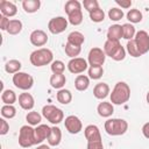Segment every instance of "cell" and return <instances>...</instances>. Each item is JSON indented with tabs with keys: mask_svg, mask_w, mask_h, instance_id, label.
<instances>
[{
	"mask_svg": "<svg viewBox=\"0 0 149 149\" xmlns=\"http://www.w3.org/2000/svg\"><path fill=\"white\" fill-rule=\"evenodd\" d=\"M111 102L114 105H123L130 98V87L125 81H118L109 94Z\"/></svg>",
	"mask_w": 149,
	"mask_h": 149,
	"instance_id": "6da1fadb",
	"label": "cell"
},
{
	"mask_svg": "<svg viewBox=\"0 0 149 149\" xmlns=\"http://www.w3.org/2000/svg\"><path fill=\"white\" fill-rule=\"evenodd\" d=\"M64 10L68 14V21L72 26H79L83 22L81 3L78 0H69L65 2Z\"/></svg>",
	"mask_w": 149,
	"mask_h": 149,
	"instance_id": "7a4b0ae2",
	"label": "cell"
},
{
	"mask_svg": "<svg viewBox=\"0 0 149 149\" xmlns=\"http://www.w3.org/2000/svg\"><path fill=\"white\" fill-rule=\"evenodd\" d=\"M54 55L52 51L48 48H41L37 49L35 51H33L29 56V61L34 66H44L48 65L50 63H52L54 61Z\"/></svg>",
	"mask_w": 149,
	"mask_h": 149,
	"instance_id": "3957f363",
	"label": "cell"
},
{
	"mask_svg": "<svg viewBox=\"0 0 149 149\" xmlns=\"http://www.w3.org/2000/svg\"><path fill=\"white\" fill-rule=\"evenodd\" d=\"M104 52L106 56L111 57L112 59L119 62L125 59L126 57V50L120 44V41H111L107 40L104 44Z\"/></svg>",
	"mask_w": 149,
	"mask_h": 149,
	"instance_id": "277c9868",
	"label": "cell"
},
{
	"mask_svg": "<svg viewBox=\"0 0 149 149\" xmlns=\"http://www.w3.org/2000/svg\"><path fill=\"white\" fill-rule=\"evenodd\" d=\"M128 129V123L123 119H108L105 122V130L108 135H123Z\"/></svg>",
	"mask_w": 149,
	"mask_h": 149,
	"instance_id": "5b68a950",
	"label": "cell"
},
{
	"mask_svg": "<svg viewBox=\"0 0 149 149\" xmlns=\"http://www.w3.org/2000/svg\"><path fill=\"white\" fill-rule=\"evenodd\" d=\"M19 144L22 148H29L36 144L35 129L31 126H22L19 132Z\"/></svg>",
	"mask_w": 149,
	"mask_h": 149,
	"instance_id": "8992f818",
	"label": "cell"
},
{
	"mask_svg": "<svg viewBox=\"0 0 149 149\" xmlns=\"http://www.w3.org/2000/svg\"><path fill=\"white\" fill-rule=\"evenodd\" d=\"M42 115L52 125H58L64 119V113L61 108L54 105H45L42 108Z\"/></svg>",
	"mask_w": 149,
	"mask_h": 149,
	"instance_id": "52a82bcc",
	"label": "cell"
},
{
	"mask_svg": "<svg viewBox=\"0 0 149 149\" xmlns=\"http://www.w3.org/2000/svg\"><path fill=\"white\" fill-rule=\"evenodd\" d=\"M13 84L20 88V90H23V91H28L33 87L34 85V78L33 76H30L29 73H26V72H17L15 74H13Z\"/></svg>",
	"mask_w": 149,
	"mask_h": 149,
	"instance_id": "ba28073f",
	"label": "cell"
},
{
	"mask_svg": "<svg viewBox=\"0 0 149 149\" xmlns=\"http://www.w3.org/2000/svg\"><path fill=\"white\" fill-rule=\"evenodd\" d=\"M68 19H65L64 16H56V17H52L49 23H48V29L51 34H61L63 33L66 28H68Z\"/></svg>",
	"mask_w": 149,
	"mask_h": 149,
	"instance_id": "9c48e42d",
	"label": "cell"
},
{
	"mask_svg": "<svg viewBox=\"0 0 149 149\" xmlns=\"http://www.w3.org/2000/svg\"><path fill=\"white\" fill-rule=\"evenodd\" d=\"M105 59H106V55L104 50L98 47L92 48L87 56V62L90 66H102V64L105 63Z\"/></svg>",
	"mask_w": 149,
	"mask_h": 149,
	"instance_id": "30bf717a",
	"label": "cell"
},
{
	"mask_svg": "<svg viewBox=\"0 0 149 149\" xmlns=\"http://www.w3.org/2000/svg\"><path fill=\"white\" fill-rule=\"evenodd\" d=\"M134 41L141 55H144L149 51V34L146 30H139L135 34Z\"/></svg>",
	"mask_w": 149,
	"mask_h": 149,
	"instance_id": "8fae6325",
	"label": "cell"
},
{
	"mask_svg": "<svg viewBox=\"0 0 149 149\" xmlns=\"http://www.w3.org/2000/svg\"><path fill=\"white\" fill-rule=\"evenodd\" d=\"M87 66H88V64H87L86 59H84L81 57L71 58L69 61V63H68V70L71 73H74V74H78V73L84 72L87 69Z\"/></svg>",
	"mask_w": 149,
	"mask_h": 149,
	"instance_id": "7c38bea8",
	"label": "cell"
},
{
	"mask_svg": "<svg viewBox=\"0 0 149 149\" xmlns=\"http://www.w3.org/2000/svg\"><path fill=\"white\" fill-rule=\"evenodd\" d=\"M64 126H65L66 130L70 134H78L83 129V123H81L80 119L78 116H76V115L66 116L65 121H64Z\"/></svg>",
	"mask_w": 149,
	"mask_h": 149,
	"instance_id": "4fadbf2b",
	"label": "cell"
},
{
	"mask_svg": "<svg viewBox=\"0 0 149 149\" xmlns=\"http://www.w3.org/2000/svg\"><path fill=\"white\" fill-rule=\"evenodd\" d=\"M30 43L35 47H43L44 44H47L48 42V35L45 31L41 30V29H36L34 31H31L30 36H29Z\"/></svg>",
	"mask_w": 149,
	"mask_h": 149,
	"instance_id": "5bb4252c",
	"label": "cell"
},
{
	"mask_svg": "<svg viewBox=\"0 0 149 149\" xmlns=\"http://www.w3.org/2000/svg\"><path fill=\"white\" fill-rule=\"evenodd\" d=\"M0 12H1V15L6 16V17H12V16L16 15L17 8H16L15 3H13L12 1L1 0L0 1Z\"/></svg>",
	"mask_w": 149,
	"mask_h": 149,
	"instance_id": "9a60e30c",
	"label": "cell"
},
{
	"mask_svg": "<svg viewBox=\"0 0 149 149\" xmlns=\"http://www.w3.org/2000/svg\"><path fill=\"white\" fill-rule=\"evenodd\" d=\"M19 105L21 106V108L26 109V111H30L33 109L34 105H35V100L34 97L28 93V92H23L19 95Z\"/></svg>",
	"mask_w": 149,
	"mask_h": 149,
	"instance_id": "2e32d148",
	"label": "cell"
},
{
	"mask_svg": "<svg viewBox=\"0 0 149 149\" xmlns=\"http://www.w3.org/2000/svg\"><path fill=\"white\" fill-rule=\"evenodd\" d=\"M84 134H85V137H86L87 142L101 140L100 130H99V128L95 125H88V126H86L85 129H84Z\"/></svg>",
	"mask_w": 149,
	"mask_h": 149,
	"instance_id": "e0dca14e",
	"label": "cell"
},
{
	"mask_svg": "<svg viewBox=\"0 0 149 149\" xmlns=\"http://www.w3.org/2000/svg\"><path fill=\"white\" fill-rule=\"evenodd\" d=\"M51 132V127L47 126V125H38L35 128V139H36V144L43 142L45 139L49 137Z\"/></svg>",
	"mask_w": 149,
	"mask_h": 149,
	"instance_id": "ac0fdd59",
	"label": "cell"
},
{
	"mask_svg": "<svg viewBox=\"0 0 149 149\" xmlns=\"http://www.w3.org/2000/svg\"><path fill=\"white\" fill-rule=\"evenodd\" d=\"M97 112L100 116L102 118H109L113 113H114V107H113V104L112 102H108V101H102L98 105L97 107Z\"/></svg>",
	"mask_w": 149,
	"mask_h": 149,
	"instance_id": "d6986e66",
	"label": "cell"
},
{
	"mask_svg": "<svg viewBox=\"0 0 149 149\" xmlns=\"http://www.w3.org/2000/svg\"><path fill=\"white\" fill-rule=\"evenodd\" d=\"M109 94V86L106 83H98L93 88V95L97 99H105Z\"/></svg>",
	"mask_w": 149,
	"mask_h": 149,
	"instance_id": "ffe728a7",
	"label": "cell"
},
{
	"mask_svg": "<svg viewBox=\"0 0 149 149\" xmlns=\"http://www.w3.org/2000/svg\"><path fill=\"white\" fill-rule=\"evenodd\" d=\"M48 140V143L49 146L51 147H57L59 143H61V140H62V132L58 127H51V132H50V135L49 137L47 139Z\"/></svg>",
	"mask_w": 149,
	"mask_h": 149,
	"instance_id": "44dd1931",
	"label": "cell"
},
{
	"mask_svg": "<svg viewBox=\"0 0 149 149\" xmlns=\"http://www.w3.org/2000/svg\"><path fill=\"white\" fill-rule=\"evenodd\" d=\"M122 37V26L112 24L107 30V40L111 41H120Z\"/></svg>",
	"mask_w": 149,
	"mask_h": 149,
	"instance_id": "7402d4cb",
	"label": "cell"
},
{
	"mask_svg": "<svg viewBox=\"0 0 149 149\" xmlns=\"http://www.w3.org/2000/svg\"><path fill=\"white\" fill-rule=\"evenodd\" d=\"M50 85L54 87V88H57V90H62V87L65 85L66 83V78L63 73H54L51 74L50 77Z\"/></svg>",
	"mask_w": 149,
	"mask_h": 149,
	"instance_id": "603a6c76",
	"label": "cell"
},
{
	"mask_svg": "<svg viewBox=\"0 0 149 149\" xmlns=\"http://www.w3.org/2000/svg\"><path fill=\"white\" fill-rule=\"evenodd\" d=\"M90 86V78L85 74H78L74 79V87L77 91H86Z\"/></svg>",
	"mask_w": 149,
	"mask_h": 149,
	"instance_id": "cb8c5ba5",
	"label": "cell"
},
{
	"mask_svg": "<svg viewBox=\"0 0 149 149\" xmlns=\"http://www.w3.org/2000/svg\"><path fill=\"white\" fill-rule=\"evenodd\" d=\"M41 7V1L40 0H23L22 1V8L24 9L26 13H35L40 9Z\"/></svg>",
	"mask_w": 149,
	"mask_h": 149,
	"instance_id": "d4e9b609",
	"label": "cell"
},
{
	"mask_svg": "<svg viewBox=\"0 0 149 149\" xmlns=\"http://www.w3.org/2000/svg\"><path fill=\"white\" fill-rule=\"evenodd\" d=\"M85 37L80 31H71L68 35V43L77 45V47H81V44L84 43Z\"/></svg>",
	"mask_w": 149,
	"mask_h": 149,
	"instance_id": "484cf974",
	"label": "cell"
},
{
	"mask_svg": "<svg viewBox=\"0 0 149 149\" xmlns=\"http://www.w3.org/2000/svg\"><path fill=\"white\" fill-rule=\"evenodd\" d=\"M22 30V22L17 19H13L9 21L8 23V27L6 29V31L9 34V35H17L20 34Z\"/></svg>",
	"mask_w": 149,
	"mask_h": 149,
	"instance_id": "4316f807",
	"label": "cell"
},
{
	"mask_svg": "<svg viewBox=\"0 0 149 149\" xmlns=\"http://www.w3.org/2000/svg\"><path fill=\"white\" fill-rule=\"evenodd\" d=\"M21 66H22V64H21L20 61H17V59H10V61H8L5 64V70L9 74H15V73L20 72Z\"/></svg>",
	"mask_w": 149,
	"mask_h": 149,
	"instance_id": "83f0119b",
	"label": "cell"
},
{
	"mask_svg": "<svg viewBox=\"0 0 149 149\" xmlns=\"http://www.w3.org/2000/svg\"><path fill=\"white\" fill-rule=\"evenodd\" d=\"M56 97H57V101L61 102V104H63V105H68L72 100V93L69 90H65V88L58 90Z\"/></svg>",
	"mask_w": 149,
	"mask_h": 149,
	"instance_id": "f1b7e54d",
	"label": "cell"
},
{
	"mask_svg": "<svg viewBox=\"0 0 149 149\" xmlns=\"http://www.w3.org/2000/svg\"><path fill=\"white\" fill-rule=\"evenodd\" d=\"M135 27L132 23H123L122 24V37L127 41H130L135 37Z\"/></svg>",
	"mask_w": 149,
	"mask_h": 149,
	"instance_id": "f546056e",
	"label": "cell"
},
{
	"mask_svg": "<svg viewBox=\"0 0 149 149\" xmlns=\"http://www.w3.org/2000/svg\"><path fill=\"white\" fill-rule=\"evenodd\" d=\"M1 100L5 105H13L16 101V94L13 90H3L1 93Z\"/></svg>",
	"mask_w": 149,
	"mask_h": 149,
	"instance_id": "4dcf8cb0",
	"label": "cell"
},
{
	"mask_svg": "<svg viewBox=\"0 0 149 149\" xmlns=\"http://www.w3.org/2000/svg\"><path fill=\"white\" fill-rule=\"evenodd\" d=\"M26 120L29 123V126H38L40 122L42 121V115L35 111L28 112V114L26 115Z\"/></svg>",
	"mask_w": 149,
	"mask_h": 149,
	"instance_id": "1f68e13d",
	"label": "cell"
},
{
	"mask_svg": "<svg viewBox=\"0 0 149 149\" xmlns=\"http://www.w3.org/2000/svg\"><path fill=\"white\" fill-rule=\"evenodd\" d=\"M142 13L136 9V8H133V9H129L128 13H127V19L130 23H139L142 21Z\"/></svg>",
	"mask_w": 149,
	"mask_h": 149,
	"instance_id": "d6a6232c",
	"label": "cell"
},
{
	"mask_svg": "<svg viewBox=\"0 0 149 149\" xmlns=\"http://www.w3.org/2000/svg\"><path fill=\"white\" fill-rule=\"evenodd\" d=\"M64 50H65V54L71 57V58H76L80 51H81V47H77V45H73V44H70L66 42V44L64 45Z\"/></svg>",
	"mask_w": 149,
	"mask_h": 149,
	"instance_id": "836d02e7",
	"label": "cell"
},
{
	"mask_svg": "<svg viewBox=\"0 0 149 149\" xmlns=\"http://www.w3.org/2000/svg\"><path fill=\"white\" fill-rule=\"evenodd\" d=\"M1 115L6 119H13L16 115V108L13 105H3L1 107Z\"/></svg>",
	"mask_w": 149,
	"mask_h": 149,
	"instance_id": "e575fe53",
	"label": "cell"
},
{
	"mask_svg": "<svg viewBox=\"0 0 149 149\" xmlns=\"http://www.w3.org/2000/svg\"><path fill=\"white\" fill-rule=\"evenodd\" d=\"M90 14V19L95 22V23H99V22H102L105 20V12L101 9V8H97L92 12L88 13Z\"/></svg>",
	"mask_w": 149,
	"mask_h": 149,
	"instance_id": "d590c367",
	"label": "cell"
},
{
	"mask_svg": "<svg viewBox=\"0 0 149 149\" xmlns=\"http://www.w3.org/2000/svg\"><path fill=\"white\" fill-rule=\"evenodd\" d=\"M104 74L102 66H90L88 68V78L91 79H100Z\"/></svg>",
	"mask_w": 149,
	"mask_h": 149,
	"instance_id": "8d00e7d4",
	"label": "cell"
},
{
	"mask_svg": "<svg viewBox=\"0 0 149 149\" xmlns=\"http://www.w3.org/2000/svg\"><path fill=\"white\" fill-rule=\"evenodd\" d=\"M126 47H127V51H128V54H129L132 57H140V56H142L141 52L139 51L137 47H136V43H135L134 38L130 40V41H128Z\"/></svg>",
	"mask_w": 149,
	"mask_h": 149,
	"instance_id": "74e56055",
	"label": "cell"
},
{
	"mask_svg": "<svg viewBox=\"0 0 149 149\" xmlns=\"http://www.w3.org/2000/svg\"><path fill=\"white\" fill-rule=\"evenodd\" d=\"M123 15L125 14H123L122 9H120L118 7H113V8H111L108 10V17L112 21H119V20H121L123 17Z\"/></svg>",
	"mask_w": 149,
	"mask_h": 149,
	"instance_id": "f35d334b",
	"label": "cell"
},
{
	"mask_svg": "<svg viewBox=\"0 0 149 149\" xmlns=\"http://www.w3.org/2000/svg\"><path fill=\"white\" fill-rule=\"evenodd\" d=\"M50 69L54 73H63L65 69V64L62 61H54L50 65Z\"/></svg>",
	"mask_w": 149,
	"mask_h": 149,
	"instance_id": "ab89813d",
	"label": "cell"
},
{
	"mask_svg": "<svg viewBox=\"0 0 149 149\" xmlns=\"http://www.w3.org/2000/svg\"><path fill=\"white\" fill-rule=\"evenodd\" d=\"M83 6L84 8L90 13L97 8H99V2L97 0H84L83 1Z\"/></svg>",
	"mask_w": 149,
	"mask_h": 149,
	"instance_id": "60d3db41",
	"label": "cell"
},
{
	"mask_svg": "<svg viewBox=\"0 0 149 149\" xmlns=\"http://www.w3.org/2000/svg\"><path fill=\"white\" fill-rule=\"evenodd\" d=\"M87 149H104L102 140H99V141H90V142H87Z\"/></svg>",
	"mask_w": 149,
	"mask_h": 149,
	"instance_id": "b9f144b4",
	"label": "cell"
},
{
	"mask_svg": "<svg viewBox=\"0 0 149 149\" xmlns=\"http://www.w3.org/2000/svg\"><path fill=\"white\" fill-rule=\"evenodd\" d=\"M0 125H1V128H0V135H6L9 130V125L8 122L2 118L0 119Z\"/></svg>",
	"mask_w": 149,
	"mask_h": 149,
	"instance_id": "7bdbcfd3",
	"label": "cell"
},
{
	"mask_svg": "<svg viewBox=\"0 0 149 149\" xmlns=\"http://www.w3.org/2000/svg\"><path fill=\"white\" fill-rule=\"evenodd\" d=\"M115 3L118 5V6H120L121 8H125V9H127V8H130V6H132V1L130 0H115Z\"/></svg>",
	"mask_w": 149,
	"mask_h": 149,
	"instance_id": "ee69618b",
	"label": "cell"
},
{
	"mask_svg": "<svg viewBox=\"0 0 149 149\" xmlns=\"http://www.w3.org/2000/svg\"><path fill=\"white\" fill-rule=\"evenodd\" d=\"M9 21H10V20H9L8 17H6V16H3V15L0 16V28H1V30H6V29H7Z\"/></svg>",
	"mask_w": 149,
	"mask_h": 149,
	"instance_id": "f6af8a7d",
	"label": "cell"
},
{
	"mask_svg": "<svg viewBox=\"0 0 149 149\" xmlns=\"http://www.w3.org/2000/svg\"><path fill=\"white\" fill-rule=\"evenodd\" d=\"M142 134L144 135V137L149 139V122L144 123L143 127H142Z\"/></svg>",
	"mask_w": 149,
	"mask_h": 149,
	"instance_id": "bcb514c9",
	"label": "cell"
},
{
	"mask_svg": "<svg viewBox=\"0 0 149 149\" xmlns=\"http://www.w3.org/2000/svg\"><path fill=\"white\" fill-rule=\"evenodd\" d=\"M37 149H50V147L47 146V144H41V146L37 147Z\"/></svg>",
	"mask_w": 149,
	"mask_h": 149,
	"instance_id": "7dc6e473",
	"label": "cell"
},
{
	"mask_svg": "<svg viewBox=\"0 0 149 149\" xmlns=\"http://www.w3.org/2000/svg\"><path fill=\"white\" fill-rule=\"evenodd\" d=\"M146 100H147V102L149 104V91H148V93H147V95H146Z\"/></svg>",
	"mask_w": 149,
	"mask_h": 149,
	"instance_id": "c3c4849f",
	"label": "cell"
}]
</instances>
